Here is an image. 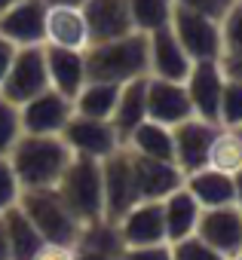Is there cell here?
I'll return each mask as SVG.
<instances>
[{
  "instance_id": "ee69618b",
  "label": "cell",
  "mask_w": 242,
  "mask_h": 260,
  "mask_svg": "<svg viewBox=\"0 0 242 260\" xmlns=\"http://www.w3.org/2000/svg\"><path fill=\"white\" fill-rule=\"evenodd\" d=\"M227 260H242V251H239V254H233V257H227Z\"/></svg>"
},
{
  "instance_id": "7bdbcfd3",
  "label": "cell",
  "mask_w": 242,
  "mask_h": 260,
  "mask_svg": "<svg viewBox=\"0 0 242 260\" xmlns=\"http://www.w3.org/2000/svg\"><path fill=\"white\" fill-rule=\"evenodd\" d=\"M13 4H16V0H0V13H4L7 7H13Z\"/></svg>"
},
{
  "instance_id": "4316f807",
  "label": "cell",
  "mask_w": 242,
  "mask_h": 260,
  "mask_svg": "<svg viewBox=\"0 0 242 260\" xmlns=\"http://www.w3.org/2000/svg\"><path fill=\"white\" fill-rule=\"evenodd\" d=\"M208 166L224 175H236L242 169V138L236 128H227V125L218 128V135L211 138V147H208Z\"/></svg>"
},
{
  "instance_id": "277c9868",
  "label": "cell",
  "mask_w": 242,
  "mask_h": 260,
  "mask_svg": "<svg viewBox=\"0 0 242 260\" xmlns=\"http://www.w3.org/2000/svg\"><path fill=\"white\" fill-rule=\"evenodd\" d=\"M55 190L62 193V199L68 202V208L77 214L80 223L104 217V187H101V162L98 159L74 156L68 162L65 175L58 178Z\"/></svg>"
},
{
  "instance_id": "4dcf8cb0",
  "label": "cell",
  "mask_w": 242,
  "mask_h": 260,
  "mask_svg": "<svg viewBox=\"0 0 242 260\" xmlns=\"http://www.w3.org/2000/svg\"><path fill=\"white\" fill-rule=\"evenodd\" d=\"M221 46L224 55L242 52V0H233V7L221 16Z\"/></svg>"
},
{
  "instance_id": "8fae6325",
  "label": "cell",
  "mask_w": 242,
  "mask_h": 260,
  "mask_svg": "<svg viewBox=\"0 0 242 260\" xmlns=\"http://www.w3.org/2000/svg\"><path fill=\"white\" fill-rule=\"evenodd\" d=\"M22 110V132L25 135H62V128L74 116V101L55 89L34 95L31 101L19 104Z\"/></svg>"
},
{
  "instance_id": "484cf974",
  "label": "cell",
  "mask_w": 242,
  "mask_h": 260,
  "mask_svg": "<svg viewBox=\"0 0 242 260\" xmlns=\"http://www.w3.org/2000/svg\"><path fill=\"white\" fill-rule=\"evenodd\" d=\"M119 98V83L107 80H86L83 89L74 95V113L95 116V119H110L113 107Z\"/></svg>"
},
{
  "instance_id": "8992f818",
  "label": "cell",
  "mask_w": 242,
  "mask_h": 260,
  "mask_svg": "<svg viewBox=\"0 0 242 260\" xmlns=\"http://www.w3.org/2000/svg\"><path fill=\"white\" fill-rule=\"evenodd\" d=\"M101 187H104V217L113 223L141 199L138 184H135L132 153L126 147H119L116 153L101 159Z\"/></svg>"
},
{
  "instance_id": "30bf717a",
  "label": "cell",
  "mask_w": 242,
  "mask_h": 260,
  "mask_svg": "<svg viewBox=\"0 0 242 260\" xmlns=\"http://www.w3.org/2000/svg\"><path fill=\"white\" fill-rule=\"evenodd\" d=\"M218 128H221V122L199 119V116H190V119L172 125L175 166H178L184 175H190V172L208 166V147H211V138L218 135Z\"/></svg>"
},
{
  "instance_id": "3957f363",
  "label": "cell",
  "mask_w": 242,
  "mask_h": 260,
  "mask_svg": "<svg viewBox=\"0 0 242 260\" xmlns=\"http://www.w3.org/2000/svg\"><path fill=\"white\" fill-rule=\"evenodd\" d=\"M19 208L28 214V220L40 230V236L52 245H74L80 233L77 214L68 208L62 193L55 187H37V190H22Z\"/></svg>"
},
{
  "instance_id": "4fadbf2b",
  "label": "cell",
  "mask_w": 242,
  "mask_h": 260,
  "mask_svg": "<svg viewBox=\"0 0 242 260\" xmlns=\"http://www.w3.org/2000/svg\"><path fill=\"white\" fill-rule=\"evenodd\" d=\"M119 236H123L126 248L135 245H160L166 239V220H163V202L160 199H138L123 217L116 220Z\"/></svg>"
},
{
  "instance_id": "f1b7e54d",
  "label": "cell",
  "mask_w": 242,
  "mask_h": 260,
  "mask_svg": "<svg viewBox=\"0 0 242 260\" xmlns=\"http://www.w3.org/2000/svg\"><path fill=\"white\" fill-rule=\"evenodd\" d=\"M19 138H22V110L19 104L0 95V156H10Z\"/></svg>"
},
{
  "instance_id": "9c48e42d",
  "label": "cell",
  "mask_w": 242,
  "mask_h": 260,
  "mask_svg": "<svg viewBox=\"0 0 242 260\" xmlns=\"http://www.w3.org/2000/svg\"><path fill=\"white\" fill-rule=\"evenodd\" d=\"M224 83H227V77H224L221 58H202V61L190 64V71L184 77V89H187V98L193 104V116L218 122Z\"/></svg>"
},
{
  "instance_id": "5bb4252c",
  "label": "cell",
  "mask_w": 242,
  "mask_h": 260,
  "mask_svg": "<svg viewBox=\"0 0 242 260\" xmlns=\"http://www.w3.org/2000/svg\"><path fill=\"white\" fill-rule=\"evenodd\" d=\"M193 58L184 52V46L178 43L172 25L157 28L147 34V74L160 77V80H184L190 71Z\"/></svg>"
},
{
  "instance_id": "9a60e30c",
  "label": "cell",
  "mask_w": 242,
  "mask_h": 260,
  "mask_svg": "<svg viewBox=\"0 0 242 260\" xmlns=\"http://www.w3.org/2000/svg\"><path fill=\"white\" fill-rule=\"evenodd\" d=\"M190 116H193V104L187 98L184 80L147 77V119H157L172 128Z\"/></svg>"
},
{
  "instance_id": "e0dca14e",
  "label": "cell",
  "mask_w": 242,
  "mask_h": 260,
  "mask_svg": "<svg viewBox=\"0 0 242 260\" xmlns=\"http://www.w3.org/2000/svg\"><path fill=\"white\" fill-rule=\"evenodd\" d=\"M83 16H86L92 43L116 40V37L135 31L132 13H129V0H86Z\"/></svg>"
},
{
  "instance_id": "d4e9b609",
  "label": "cell",
  "mask_w": 242,
  "mask_h": 260,
  "mask_svg": "<svg viewBox=\"0 0 242 260\" xmlns=\"http://www.w3.org/2000/svg\"><path fill=\"white\" fill-rule=\"evenodd\" d=\"M7 220V239H10V257L13 260H34V254L46 245L40 230L28 220V214L16 205L4 214Z\"/></svg>"
},
{
  "instance_id": "f6af8a7d",
  "label": "cell",
  "mask_w": 242,
  "mask_h": 260,
  "mask_svg": "<svg viewBox=\"0 0 242 260\" xmlns=\"http://www.w3.org/2000/svg\"><path fill=\"white\" fill-rule=\"evenodd\" d=\"M236 132H239V138H242V125H239V128H236Z\"/></svg>"
},
{
  "instance_id": "d6986e66",
  "label": "cell",
  "mask_w": 242,
  "mask_h": 260,
  "mask_svg": "<svg viewBox=\"0 0 242 260\" xmlns=\"http://www.w3.org/2000/svg\"><path fill=\"white\" fill-rule=\"evenodd\" d=\"M132 166H135V184L141 199H166L172 190L184 184V172L169 159H150L132 153Z\"/></svg>"
},
{
  "instance_id": "ba28073f",
  "label": "cell",
  "mask_w": 242,
  "mask_h": 260,
  "mask_svg": "<svg viewBox=\"0 0 242 260\" xmlns=\"http://www.w3.org/2000/svg\"><path fill=\"white\" fill-rule=\"evenodd\" d=\"M172 31H175L178 43L184 46V52L193 61L221 58L224 55V46H221V19H211L205 13H193V10L175 7V13H172Z\"/></svg>"
},
{
  "instance_id": "83f0119b",
  "label": "cell",
  "mask_w": 242,
  "mask_h": 260,
  "mask_svg": "<svg viewBox=\"0 0 242 260\" xmlns=\"http://www.w3.org/2000/svg\"><path fill=\"white\" fill-rule=\"evenodd\" d=\"M129 13H132L135 31L150 34V31H157V28L172 25L175 0H129Z\"/></svg>"
},
{
  "instance_id": "ffe728a7",
  "label": "cell",
  "mask_w": 242,
  "mask_h": 260,
  "mask_svg": "<svg viewBox=\"0 0 242 260\" xmlns=\"http://www.w3.org/2000/svg\"><path fill=\"white\" fill-rule=\"evenodd\" d=\"M46 49V74H49V89L68 95L74 101V95L83 89V83L89 80L86 74V52L77 49H58V46H43Z\"/></svg>"
},
{
  "instance_id": "2e32d148",
  "label": "cell",
  "mask_w": 242,
  "mask_h": 260,
  "mask_svg": "<svg viewBox=\"0 0 242 260\" xmlns=\"http://www.w3.org/2000/svg\"><path fill=\"white\" fill-rule=\"evenodd\" d=\"M196 236L205 239L211 248H218L224 257H233L242 251V211L236 205L221 208H202Z\"/></svg>"
},
{
  "instance_id": "74e56055",
  "label": "cell",
  "mask_w": 242,
  "mask_h": 260,
  "mask_svg": "<svg viewBox=\"0 0 242 260\" xmlns=\"http://www.w3.org/2000/svg\"><path fill=\"white\" fill-rule=\"evenodd\" d=\"M221 68H224V77H227V80H239V83H242V52H236V55H221Z\"/></svg>"
},
{
  "instance_id": "f546056e",
  "label": "cell",
  "mask_w": 242,
  "mask_h": 260,
  "mask_svg": "<svg viewBox=\"0 0 242 260\" xmlns=\"http://www.w3.org/2000/svg\"><path fill=\"white\" fill-rule=\"evenodd\" d=\"M218 122L227 128H239L242 125V83L239 80H227L224 92H221V107H218Z\"/></svg>"
},
{
  "instance_id": "60d3db41",
  "label": "cell",
  "mask_w": 242,
  "mask_h": 260,
  "mask_svg": "<svg viewBox=\"0 0 242 260\" xmlns=\"http://www.w3.org/2000/svg\"><path fill=\"white\" fill-rule=\"evenodd\" d=\"M233 190H236V199H233V205L242 211V169L233 175Z\"/></svg>"
},
{
  "instance_id": "d6a6232c",
  "label": "cell",
  "mask_w": 242,
  "mask_h": 260,
  "mask_svg": "<svg viewBox=\"0 0 242 260\" xmlns=\"http://www.w3.org/2000/svg\"><path fill=\"white\" fill-rule=\"evenodd\" d=\"M22 199V184L19 175L10 166V156H0V214H7L10 208H16Z\"/></svg>"
},
{
  "instance_id": "f35d334b",
  "label": "cell",
  "mask_w": 242,
  "mask_h": 260,
  "mask_svg": "<svg viewBox=\"0 0 242 260\" xmlns=\"http://www.w3.org/2000/svg\"><path fill=\"white\" fill-rule=\"evenodd\" d=\"M13 52H16V46H13V43H7L4 37H0V83H4V77H7V71H10Z\"/></svg>"
},
{
  "instance_id": "7c38bea8",
  "label": "cell",
  "mask_w": 242,
  "mask_h": 260,
  "mask_svg": "<svg viewBox=\"0 0 242 260\" xmlns=\"http://www.w3.org/2000/svg\"><path fill=\"white\" fill-rule=\"evenodd\" d=\"M0 37L22 46H43L46 37V4L43 0H16L13 7L0 13Z\"/></svg>"
},
{
  "instance_id": "ac0fdd59",
  "label": "cell",
  "mask_w": 242,
  "mask_h": 260,
  "mask_svg": "<svg viewBox=\"0 0 242 260\" xmlns=\"http://www.w3.org/2000/svg\"><path fill=\"white\" fill-rule=\"evenodd\" d=\"M43 46L86 52L92 46L83 7H46V37Z\"/></svg>"
},
{
  "instance_id": "836d02e7",
  "label": "cell",
  "mask_w": 242,
  "mask_h": 260,
  "mask_svg": "<svg viewBox=\"0 0 242 260\" xmlns=\"http://www.w3.org/2000/svg\"><path fill=\"white\" fill-rule=\"evenodd\" d=\"M119 260H172V245L160 242V245H135L126 248Z\"/></svg>"
},
{
  "instance_id": "5b68a950",
  "label": "cell",
  "mask_w": 242,
  "mask_h": 260,
  "mask_svg": "<svg viewBox=\"0 0 242 260\" xmlns=\"http://www.w3.org/2000/svg\"><path fill=\"white\" fill-rule=\"evenodd\" d=\"M49 89V74H46V49L43 46H22L13 52L10 71L0 83V95L10 98L13 104H25L34 95Z\"/></svg>"
},
{
  "instance_id": "7402d4cb",
  "label": "cell",
  "mask_w": 242,
  "mask_h": 260,
  "mask_svg": "<svg viewBox=\"0 0 242 260\" xmlns=\"http://www.w3.org/2000/svg\"><path fill=\"white\" fill-rule=\"evenodd\" d=\"M163 202V220H166V239L169 242H178L184 236H193L196 233V223H199V214H202V205L190 196V190L181 184L178 190H172Z\"/></svg>"
},
{
  "instance_id": "8d00e7d4",
  "label": "cell",
  "mask_w": 242,
  "mask_h": 260,
  "mask_svg": "<svg viewBox=\"0 0 242 260\" xmlns=\"http://www.w3.org/2000/svg\"><path fill=\"white\" fill-rule=\"evenodd\" d=\"M74 251V260H119L116 254H107V251H98V248H89V245H71Z\"/></svg>"
},
{
  "instance_id": "cb8c5ba5",
  "label": "cell",
  "mask_w": 242,
  "mask_h": 260,
  "mask_svg": "<svg viewBox=\"0 0 242 260\" xmlns=\"http://www.w3.org/2000/svg\"><path fill=\"white\" fill-rule=\"evenodd\" d=\"M126 150L138 153V156H150V159H169L175 162V141H172V128L157 122V119H144L138 122L123 141Z\"/></svg>"
},
{
  "instance_id": "44dd1931",
  "label": "cell",
  "mask_w": 242,
  "mask_h": 260,
  "mask_svg": "<svg viewBox=\"0 0 242 260\" xmlns=\"http://www.w3.org/2000/svg\"><path fill=\"white\" fill-rule=\"evenodd\" d=\"M184 187L190 190V196H193L202 208L233 205V199H236L233 175H224V172H218V169H211V166L184 175Z\"/></svg>"
},
{
  "instance_id": "603a6c76",
  "label": "cell",
  "mask_w": 242,
  "mask_h": 260,
  "mask_svg": "<svg viewBox=\"0 0 242 260\" xmlns=\"http://www.w3.org/2000/svg\"><path fill=\"white\" fill-rule=\"evenodd\" d=\"M144 119H147V77H138L119 86V98L110 113V122L116 125L119 138L126 141V135Z\"/></svg>"
},
{
  "instance_id": "d590c367",
  "label": "cell",
  "mask_w": 242,
  "mask_h": 260,
  "mask_svg": "<svg viewBox=\"0 0 242 260\" xmlns=\"http://www.w3.org/2000/svg\"><path fill=\"white\" fill-rule=\"evenodd\" d=\"M34 260H74V251H71V245H52V242H46L34 254Z\"/></svg>"
},
{
  "instance_id": "b9f144b4",
  "label": "cell",
  "mask_w": 242,
  "mask_h": 260,
  "mask_svg": "<svg viewBox=\"0 0 242 260\" xmlns=\"http://www.w3.org/2000/svg\"><path fill=\"white\" fill-rule=\"evenodd\" d=\"M46 7H83L86 0H43Z\"/></svg>"
},
{
  "instance_id": "e575fe53",
  "label": "cell",
  "mask_w": 242,
  "mask_h": 260,
  "mask_svg": "<svg viewBox=\"0 0 242 260\" xmlns=\"http://www.w3.org/2000/svg\"><path fill=\"white\" fill-rule=\"evenodd\" d=\"M175 7H184V10H193V13H205L211 19H221L233 7V0H175Z\"/></svg>"
},
{
  "instance_id": "1f68e13d",
  "label": "cell",
  "mask_w": 242,
  "mask_h": 260,
  "mask_svg": "<svg viewBox=\"0 0 242 260\" xmlns=\"http://www.w3.org/2000/svg\"><path fill=\"white\" fill-rule=\"evenodd\" d=\"M169 245H172V260H227L218 248H211L196 233L193 236H184L178 242H169Z\"/></svg>"
},
{
  "instance_id": "52a82bcc",
  "label": "cell",
  "mask_w": 242,
  "mask_h": 260,
  "mask_svg": "<svg viewBox=\"0 0 242 260\" xmlns=\"http://www.w3.org/2000/svg\"><path fill=\"white\" fill-rule=\"evenodd\" d=\"M62 138L74 156H86V159H98V162L123 147V138H119L116 125L110 119H95V116H83V113H74L68 119V125L62 128Z\"/></svg>"
},
{
  "instance_id": "7a4b0ae2",
  "label": "cell",
  "mask_w": 242,
  "mask_h": 260,
  "mask_svg": "<svg viewBox=\"0 0 242 260\" xmlns=\"http://www.w3.org/2000/svg\"><path fill=\"white\" fill-rule=\"evenodd\" d=\"M86 74L89 80H107V83H129L147 74V34L132 31L116 40L92 43L86 49Z\"/></svg>"
},
{
  "instance_id": "ab89813d",
  "label": "cell",
  "mask_w": 242,
  "mask_h": 260,
  "mask_svg": "<svg viewBox=\"0 0 242 260\" xmlns=\"http://www.w3.org/2000/svg\"><path fill=\"white\" fill-rule=\"evenodd\" d=\"M0 260H13L10 257V239H7V220L0 214Z\"/></svg>"
},
{
  "instance_id": "6da1fadb",
  "label": "cell",
  "mask_w": 242,
  "mask_h": 260,
  "mask_svg": "<svg viewBox=\"0 0 242 260\" xmlns=\"http://www.w3.org/2000/svg\"><path fill=\"white\" fill-rule=\"evenodd\" d=\"M71 159L74 153L62 135H25L22 132V138L10 150V166L19 175L22 190L55 187Z\"/></svg>"
}]
</instances>
